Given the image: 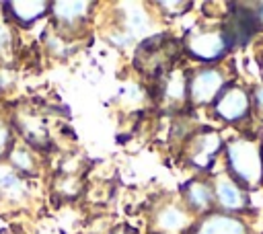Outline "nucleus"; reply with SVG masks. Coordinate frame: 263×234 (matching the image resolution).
<instances>
[{
  "label": "nucleus",
  "instance_id": "obj_20",
  "mask_svg": "<svg viewBox=\"0 0 263 234\" xmlns=\"http://www.w3.org/2000/svg\"><path fill=\"white\" fill-rule=\"evenodd\" d=\"M113 234H134V232H132L129 228H125V226H121V228H117V230H115Z\"/></svg>",
  "mask_w": 263,
  "mask_h": 234
},
{
  "label": "nucleus",
  "instance_id": "obj_2",
  "mask_svg": "<svg viewBox=\"0 0 263 234\" xmlns=\"http://www.w3.org/2000/svg\"><path fill=\"white\" fill-rule=\"evenodd\" d=\"M224 27H195L185 35V49L199 62H218L230 49Z\"/></svg>",
  "mask_w": 263,
  "mask_h": 234
},
{
  "label": "nucleus",
  "instance_id": "obj_15",
  "mask_svg": "<svg viewBox=\"0 0 263 234\" xmlns=\"http://www.w3.org/2000/svg\"><path fill=\"white\" fill-rule=\"evenodd\" d=\"M12 49V33L6 25H0V60H6Z\"/></svg>",
  "mask_w": 263,
  "mask_h": 234
},
{
  "label": "nucleus",
  "instance_id": "obj_11",
  "mask_svg": "<svg viewBox=\"0 0 263 234\" xmlns=\"http://www.w3.org/2000/svg\"><path fill=\"white\" fill-rule=\"evenodd\" d=\"M4 6L8 8L10 16H12L18 25L27 27V25L35 23L37 18H41V16L47 12L49 2H6Z\"/></svg>",
  "mask_w": 263,
  "mask_h": 234
},
{
  "label": "nucleus",
  "instance_id": "obj_5",
  "mask_svg": "<svg viewBox=\"0 0 263 234\" xmlns=\"http://www.w3.org/2000/svg\"><path fill=\"white\" fill-rule=\"evenodd\" d=\"M251 94L242 88V86H236V84H228L220 96L214 101V111L216 115L222 119V121H228V123H236V121H242L249 117L251 113Z\"/></svg>",
  "mask_w": 263,
  "mask_h": 234
},
{
  "label": "nucleus",
  "instance_id": "obj_14",
  "mask_svg": "<svg viewBox=\"0 0 263 234\" xmlns=\"http://www.w3.org/2000/svg\"><path fill=\"white\" fill-rule=\"evenodd\" d=\"M10 162L21 172H31L33 170V154L23 146L10 150Z\"/></svg>",
  "mask_w": 263,
  "mask_h": 234
},
{
  "label": "nucleus",
  "instance_id": "obj_10",
  "mask_svg": "<svg viewBox=\"0 0 263 234\" xmlns=\"http://www.w3.org/2000/svg\"><path fill=\"white\" fill-rule=\"evenodd\" d=\"M51 14L55 16V21L64 27H72L78 25L86 18L90 2H51L49 4Z\"/></svg>",
  "mask_w": 263,
  "mask_h": 234
},
{
  "label": "nucleus",
  "instance_id": "obj_16",
  "mask_svg": "<svg viewBox=\"0 0 263 234\" xmlns=\"http://www.w3.org/2000/svg\"><path fill=\"white\" fill-rule=\"evenodd\" d=\"M10 142H12L10 129H8V125H4V123L0 121V158L10 150Z\"/></svg>",
  "mask_w": 263,
  "mask_h": 234
},
{
  "label": "nucleus",
  "instance_id": "obj_12",
  "mask_svg": "<svg viewBox=\"0 0 263 234\" xmlns=\"http://www.w3.org/2000/svg\"><path fill=\"white\" fill-rule=\"evenodd\" d=\"M187 96V80L183 72H171L162 86V99L168 105H179Z\"/></svg>",
  "mask_w": 263,
  "mask_h": 234
},
{
  "label": "nucleus",
  "instance_id": "obj_9",
  "mask_svg": "<svg viewBox=\"0 0 263 234\" xmlns=\"http://www.w3.org/2000/svg\"><path fill=\"white\" fill-rule=\"evenodd\" d=\"M191 220H189V211L185 207L179 205H164L156 211L154 216V226L162 232V234H179L185 228H189Z\"/></svg>",
  "mask_w": 263,
  "mask_h": 234
},
{
  "label": "nucleus",
  "instance_id": "obj_3",
  "mask_svg": "<svg viewBox=\"0 0 263 234\" xmlns=\"http://www.w3.org/2000/svg\"><path fill=\"white\" fill-rule=\"evenodd\" d=\"M226 86L228 80L220 68H201L187 80V96L193 105H208L214 103Z\"/></svg>",
  "mask_w": 263,
  "mask_h": 234
},
{
  "label": "nucleus",
  "instance_id": "obj_4",
  "mask_svg": "<svg viewBox=\"0 0 263 234\" xmlns=\"http://www.w3.org/2000/svg\"><path fill=\"white\" fill-rule=\"evenodd\" d=\"M222 150V138L218 131L214 129H199L195 131L185 146V160L199 170H208L214 160L216 154Z\"/></svg>",
  "mask_w": 263,
  "mask_h": 234
},
{
  "label": "nucleus",
  "instance_id": "obj_18",
  "mask_svg": "<svg viewBox=\"0 0 263 234\" xmlns=\"http://www.w3.org/2000/svg\"><path fill=\"white\" fill-rule=\"evenodd\" d=\"M251 101L255 103L257 111L263 115V84H259V86L253 88V96H251Z\"/></svg>",
  "mask_w": 263,
  "mask_h": 234
},
{
  "label": "nucleus",
  "instance_id": "obj_8",
  "mask_svg": "<svg viewBox=\"0 0 263 234\" xmlns=\"http://www.w3.org/2000/svg\"><path fill=\"white\" fill-rule=\"evenodd\" d=\"M183 199L187 203V207L191 211L197 213H205L212 209V205L216 203L214 199V189L208 181L203 179H191L183 185Z\"/></svg>",
  "mask_w": 263,
  "mask_h": 234
},
{
  "label": "nucleus",
  "instance_id": "obj_6",
  "mask_svg": "<svg viewBox=\"0 0 263 234\" xmlns=\"http://www.w3.org/2000/svg\"><path fill=\"white\" fill-rule=\"evenodd\" d=\"M212 189H214V199L216 203L226 211V213H232V211H245L249 207V191L238 183L234 181L228 172L224 174H218L212 183Z\"/></svg>",
  "mask_w": 263,
  "mask_h": 234
},
{
  "label": "nucleus",
  "instance_id": "obj_19",
  "mask_svg": "<svg viewBox=\"0 0 263 234\" xmlns=\"http://www.w3.org/2000/svg\"><path fill=\"white\" fill-rule=\"evenodd\" d=\"M255 14H257L259 25H261V29H263V2H257V4H255Z\"/></svg>",
  "mask_w": 263,
  "mask_h": 234
},
{
  "label": "nucleus",
  "instance_id": "obj_13",
  "mask_svg": "<svg viewBox=\"0 0 263 234\" xmlns=\"http://www.w3.org/2000/svg\"><path fill=\"white\" fill-rule=\"evenodd\" d=\"M18 127L23 131V135L29 140V144L43 146L47 142V129H45V125H39V121L33 119L31 115H21L18 117Z\"/></svg>",
  "mask_w": 263,
  "mask_h": 234
},
{
  "label": "nucleus",
  "instance_id": "obj_7",
  "mask_svg": "<svg viewBox=\"0 0 263 234\" xmlns=\"http://www.w3.org/2000/svg\"><path fill=\"white\" fill-rule=\"evenodd\" d=\"M193 234H249L247 224L226 211L208 213L193 230Z\"/></svg>",
  "mask_w": 263,
  "mask_h": 234
},
{
  "label": "nucleus",
  "instance_id": "obj_17",
  "mask_svg": "<svg viewBox=\"0 0 263 234\" xmlns=\"http://www.w3.org/2000/svg\"><path fill=\"white\" fill-rule=\"evenodd\" d=\"M158 6L160 8H175V10H171L173 14H181V12H185V8H189L191 4L189 2H158Z\"/></svg>",
  "mask_w": 263,
  "mask_h": 234
},
{
  "label": "nucleus",
  "instance_id": "obj_1",
  "mask_svg": "<svg viewBox=\"0 0 263 234\" xmlns=\"http://www.w3.org/2000/svg\"><path fill=\"white\" fill-rule=\"evenodd\" d=\"M228 174L245 189L257 187L263 181V144L255 138H232L226 142Z\"/></svg>",
  "mask_w": 263,
  "mask_h": 234
}]
</instances>
